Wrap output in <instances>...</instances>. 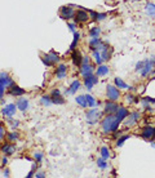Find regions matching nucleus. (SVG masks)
<instances>
[{
    "label": "nucleus",
    "mask_w": 155,
    "mask_h": 178,
    "mask_svg": "<svg viewBox=\"0 0 155 178\" xmlns=\"http://www.w3.org/2000/svg\"><path fill=\"white\" fill-rule=\"evenodd\" d=\"M101 128L103 133L116 132L119 128V123H116V116H114V114H107V116L101 123Z\"/></svg>",
    "instance_id": "obj_1"
},
{
    "label": "nucleus",
    "mask_w": 155,
    "mask_h": 178,
    "mask_svg": "<svg viewBox=\"0 0 155 178\" xmlns=\"http://www.w3.org/2000/svg\"><path fill=\"white\" fill-rule=\"evenodd\" d=\"M13 80L9 77V75L6 72H1L0 74V97H4V90L5 88H11L13 85Z\"/></svg>",
    "instance_id": "obj_2"
},
{
    "label": "nucleus",
    "mask_w": 155,
    "mask_h": 178,
    "mask_svg": "<svg viewBox=\"0 0 155 178\" xmlns=\"http://www.w3.org/2000/svg\"><path fill=\"white\" fill-rule=\"evenodd\" d=\"M93 70H95V67H93V65L90 63L89 58L88 57H83V62H82V66H80V72H82V75L85 77L90 75V74H93Z\"/></svg>",
    "instance_id": "obj_3"
},
{
    "label": "nucleus",
    "mask_w": 155,
    "mask_h": 178,
    "mask_svg": "<svg viewBox=\"0 0 155 178\" xmlns=\"http://www.w3.org/2000/svg\"><path fill=\"white\" fill-rule=\"evenodd\" d=\"M101 115H102V112L100 111V110H97V109L89 110V111L85 114V118H87V121H88V124H96V123L100 120Z\"/></svg>",
    "instance_id": "obj_4"
},
{
    "label": "nucleus",
    "mask_w": 155,
    "mask_h": 178,
    "mask_svg": "<svg viewBox=\"0 0 155 178\" xmlns=\"http://www.w3.org/2000/svg\"><path fill=\"white\" fill-rule=\"evenodd\" d=\"M41 61H43V63L45 65V66L50 67V66L56 65L58 61H60V57H58L57 53H54V52H50V53L45 54L44 57H41Z\"/></svg>",
    "instance_id": "obj_5"
},
{
    "label": "nucleus",
    "mask_w": 155,
    "mask_h": 178,
    "mask_svg": "<svg viewBox=\"0 0 155 178\" xmlns=\"http://www.w3.org/2000/svg\"><path fill=\"white\" fill-rule=\"evenodd\" d=\"M106 96H107L109 99H111V101H118L119 97H120V92H119V89L116 88V85H109L106 87Z\"/></svg>",
    "instance_id": "obj_6"
},
{
    "label": "nucleus",
    "mask_w": 155,
    "mask_h": 178,
    "mask_svg": "<svg viewBox=\"0 0 155 178\" xmlns=\"http://www.w3.org/2000/svg\"><path fill=\"white\" fill-rule=\"evenodd\" d=\"M75 11L73 9V6L71 5H67V6H62V8L60 9V16L61 18L63 19H71L75 17Z\"/></svg>",
    "instance_id": "obj_7"
},
{
    "label": "nucleus",
    "mask_w": 155,
    "mask_h": 178,
    "mask_svg": "<svg viewBox=\"0 0 155 178\" xmlns=\"http://www.w3.org/2000/svg\"><path fill=\"white\" fill-rule=\"evenodd\" d=\"M90 18L88 11H83V9H79V11H76L75 13V23H84V22H87L88 19Z\"/></svg>",
    "instance_id": "obj_8"
},
{
    "label": "nucleus",
    "mask_w": 155,
    "mask_h": 178,
    "mask_svg": "<svg viewBox=\"0 0 155 178\" xmlns=\"http://www.w3.org/2000/svg\"><path fill=\"white\" fill-rule=\"evenodd\" d=\"M154 65H155V57H151L150 60H146V61H145V67L141 70V76H142V77H146L149 74L153 71Z\"/></svg>",
    "instance_id": "obj_9"
},
{
    "label": "nucleus",
    "mask_w": 155,
    "mask_h": 178,
    "mask_svg": "<svg viewBox=\"0 0 155 178\" xmlns=\"http://www.w3.org/2000/svg\"><path fill=\"white\" fill-rule=\"evenodd\" d=\"M120 106L116 103V101H111V99H109L107 102H105V112L106 114H116L118 112V110Z\"/></svg>",
    "instance_id": "obj_10"
},
{
    "label": "nucleus",
    "mask_w": 155,
    "mask_h": 178,
    "mask_svg": "<svg viewBox=\"0 0 155 178\" xmlns=\"http://www.w3.org/2000/svg\"><path fill=\"white\" fill-rule=\"evenodd\" d=\"M138 119H140V112H137V111L132 112V114H129L127 116V119H124V125L125 127H133Z\"/></svg>",
    "instance_id": "obj_11"
},
{
    "label": "nucleus",
    "mask_w": 155,
    "mask_h": 178,
    "mask_svg": "<svg viewBox=\"0 0 155 178\" xmlns=\"http://www.w3.org/2000/svg\"><path fill=\"white\" fill-rule=\"evenodd\" d=\"M154 135H155V128L151 127V125L145 127L141 132V137L144 138V140H153Z\"/></svg>",
    "instance_id": "obj_12"
},
{
    "label": "nucleus",
    "mask_w": 155,
    "mask_h": 178,
    "mask_svg": "<svg viewBox=\"0 0 155 178\" xmlns=\"http://www.w3.org/2000/svg\"><path fill=\"white\" fill-rule=\"evenodd\" d=\"M97 83H98V76H97V75L90 74V75L84 77V85H85V88L88 90L92 89V87L95 85V84H97Z\"/></svg>",
    "instance_id": "obj_13"
},
{
    "label": "nucleus",
    "mask_w": 155,
    "mask_h": 178,
    "mask_svg": "<svg viewBox=\"0 0 155 178\" xmlns=\"http://www.w3.org/2000/svg\"><path fill=\"white\" fill-rule=\"evenodd\" d=\"M17 105H14V103H9V105H6L5 107H3L1 112L3 115L6 116V118H12L13 115L16 114V110H17Z\"/></svg>",
    "instance_id": "obj_14"
},
{
    "label": "nucleus",
    "mask_w": 155,
    "mask_h": 178,
    "mask_svg": "<svg viewBox=\"0 0 155 178\" xmlns=\"http://www.w3.org/2000/svg\"><path fill=\"white\" fill-rule=\"evenodd\" d=\"M128 115H129L128 110L125 109V107H123V106H120V107H119V110H118V112L115 114V116H116V123H119V124H120L122 121H124V119L127 118Z\"/></svg>",
    "instance_id": "obj_15"
},
{
    "label": "nucleus",
    "mask_w": 155,
    "mask_h": 178,
    "mask_svg": "<svg viewBox=\"0 0 155 178\" xmlns=\"http://www.w3.org/2000/svg\"><path fill=\"white\" fill-rule=\"evenodd\" d=\"M71 60H73V63L75 66H82V62H83V56L79 50L74 49L73 53H71Z\"/></svg>",
    "instance_id": "obj_16"
},
{
    "label": "nucleus",
    "mask_w": 155,
    "mask_h": 178,
    "mask_svg": "<svg viewBox=\"0 0 155 178\" xmlns=\"http://www.w3.org/2000/svg\"><path fill=\"white\" fill-rule=\"evenodd\" d=\"M25 89H22L21 87L16 85V84H13V85L11 87V89H9V94L13 96V97H21L25 94Z\"/></svg>",
    "instance_id": "obj_17"
},
{
    "label": "nucleus",
    "mask_w": 155,
    "mask_h": 178,
    "mask_svg": "<svg viewBox=\"0 0 155 178\" xmlns=\"http://www.w3.org/2000/svg\"><path fill=\"white\" fill-rule=\"evenodd\" d=\"M16 105H17L19 111H26L28 109V99L25 98V97H19L17 99V102H16Z\"/></svg>",
    "instance_id": "obj_18"
},
{
    "label": "nucleus",
    "mask_w": 155,
    "mask_h": 178,
    "mask_svg": "<svg viewBox=\"0 0 155 178\" xmlns=\"http://www.w3.org/2000/svg\"><path fill=\"white\" fill-rule=\"evenodd\" d=\"M145 13L149 16V17L151 18H155V4L154 3H146V5H145Z\"/></svg>",
    "instance_id": "obj_19"
},
{
    "label": "nucleus",
    "mask_w": 155,
    "mask_h": 178,
    "mask_svg": "<svg viewBox=\"0 0 155 178\" xmlns=\"http://www.w3.org/2000/svg\"><path fill=\"white\" fill-rule=\"evenodd\" d=\"M66 71H67V66L63 63L58 65L57 70H56V76L58 77V79H63L65 76H66Z\"/></svg>",
    "instance_id": "obj_20"
},
{
    "label": "nucleus",
    "mask_w": 155,
    "mask_h": 178,
    "mask_svg": "<svg viewBox=\"0 0 155 178\" xmlns=\"http://www.w3.org/2000/svg\"><path fill=\"white\" fill-rule=\"evenodd\" d=\"M79 88H80V82L79 80H74V82L71 83L70 88L66 89V94H74Z\"/></svg>",
    "instance_id": "obj_21"
},
{
    "label": "nucleus",
    "mask_w": 155,
    "mask_h": 178,
    "mask_svg": "<svg viewBox=\"0 0 155 178\" xmlns=\"http://www.w3.org/2000/svg\"><path fill=\"white\" fill-rule=\"evenodd\" d=\"M109 74V67L106 65H98L96 70V75L97 76H106Z\"/></svg>",
    "instance_id": "obj_22"
},
{
    "label": "nucleus",
    "mask_w": 155,
    "mask_h": 178,
    "mask_svg": "<svg viewBox=\"0 0 155 178\" xmlns=\"http://www.w3.org/2000/svg\"><path fill=\"white\" fill-rule=\"evenodd\" d=\"M1 151H3V154H5V155H12L14 152V146L11 143H5V145H3Z\"/></svg>",
    "instance_id": "obj_23"
},
{
    "label": "nucleus",
    "mask_w": 155,
    "mask_h": 178,
    "mask_svg": "<svg viewBox=\"0 0 155 178\" xmlns=\"http://www.w3.org/2000/svg\"><path fill=\"white\" fill-rule=\"evenodd\" d=\"M92 56H93V58H95V61H96L97 65H102V62H103V57H102L101 52H100V50H93Z\"/></svg>",
    "instance_id": "obj_24"
},
{
    "label": "nucleus",
    "mask_w": 155,
    "mask_h": 178,
    "mask_svg": "<svg viewBox=\"0 0 155 178\" xmlns=\"http://www.w3.org/2000/svg\"><path fill=\"white\" fill-rule=\"evenodd\" d=\"M100 34H101V28L98 26H95V27L89 28V36L90 38H98Z\"/></svg>",
    "instance_id": "obj_25"
},
{
    "label": "nucleus",
    "mask_w": 155,
    "mask_h": 178,
    "mask_svg": "<svg viewBox=\"0 0 155 178\" xmlns=\"http://www.w3.org/2000/svg\"><path fill=\"white\" fill-rule=\"evenodd\" d=\"M75 101L78 105H80L82 107H87L88 106V103H87V97L85 96H78L75 98Z\"/></svg>",
    "instance_id": "obj_26"
},
{
    "label": "nucleus",
    "mask_w": 155,
    "mask_h": 178,
    "mask_svg": "<svg viewBox=\"0 0 155 178\" xmlns=\"http://www.w3.org/2000/svg\"><path fill=\"white\" fill-rule=\"evenodd\" d=\"M40 102L43 103L44 106H47V107H48V106H50L52 103H53V102H52V96H47V94L41 96V98H40Z\"/></svg>",
    "instance_id": "obj_27"
},
{
    "label": "nucleus",
    "mask_w": 155,
    "mask_h": 178,
    "mask_svg": "<svg viewBox=\"0 0 155 178\" xmlns=\"http://www.w3.org/2000/svg\"><path fill=\"white\" fill-rule=\"evenodd\" d=\"M114 83H115L116 87H119V89H127V88H129V87H128L124 82H123L120 77H115V79H114Z\"/></svg>",
    "instance_id": "obj_28"
},
{
    "label": "nucleus",
    "mask_w": 155,
    "mask_h": 178,
    "mask_svg": "<svg viewBox=\"0 0 155 178\" xmlns=\"http://www.w3.org/2000/svg\"><path fill=\"white\" fill-rule=\"evenodd\" d=\"M101 54H102V57H103V61H107L109 58H110V52H109V45H103V48L101 50Z\"/></svg>",
    "instance_id": "obj_29"
},
{
    "label": "nucleus",
    "mask_w": 155,
    "mask_h": 178,
    "mask_svg": "<svg viewBox=\"0 0 155 178\" xmlns=\"http://www.w3.org/2000/svg\"><path fill=\"white\" fill-rule=\"evenodd\" d=\"M97 165H98V168L100 169H106L107 168V163H106V159L105 157H98L97 159Z\"/></svg>",
    "instance_id": "obj_30"
},
{
    "label": "nucleus",
    "mask_w": 155,
    "mask_h": 178,
    "mask_svg": "<svg viewBox=\"0 0 155 178\" xmlns=\"http://www.w3.org/2000/svg\"><path fill=\"white\" fill-rule=\"evenodd\" d=\"M80 39V32H74V40H73V43H71V45H70V49H75L76 48V44H78V40Z\"/></svg>",
    "instance_id": "obj_31"
},
{
    "label": "nucleus",
    "mask_w": 155,
    "mask_h": 178,
    "mask_svg": "<svg viewBox=\"0 0 155 178\" xmlns=\"http://www.w3.org/2000/svg\"><path fill=\"white\" fill-rule=\"evenodd\" d=\"M52 102H53L54 105H63L65 98H63V97H61V94L60 96H54V97H52Z\"/></svg>",
    "instance_id": "obj_32"
},
{
    "label": "nucleus",
    "mask_w": 155,
    "mask_h": 178,
    "mask_svg": "<svg viewBox=\"0 0 155 178\" xmlns=\"http://www.w3.org/2000/svg\"><path fill=\"white\" fill-rule=\"evenodd\" d=\"M87 97V103H88V107H95L96 106V99L93 98V96H90V94H85Z\"/></svg>",
    "instance_id": "obj_33"
},
{
    "label": "nucleus",
    "mask_w": 155,
    "mask_h": 178,
    "mask_svg": "<svg viewBox=\"0 0 155 178\" xmlns=\"http://www.w3.org/2000/svg\"><path fill=\"white\" fill-rule=\"evenodd\" d=\"M6 137H8L9 142H14V141L18 140V133H17V132H11V133H8Z\"/></svg>",
    "instance_id": "obj_34"
},
{
    "label": "nucleus",
    "mask_w": 155,
    "mask_h": 178,
    "mask_svg": "<svg viewBox=\"0 0 155 178\" xmlns=\"http://www.w3.org/2000/svg\"><path fill=\"white\" fill-rule=\"evenodd\" d=\"M101 156L105 157L106 160L110 159V151H109L107 147H101Z\"/></svg>",
    "instance_id": "obj_35"
},
{
    "label": "nucleus",
    "mask_w": 155,
    "mask_h": 178,
    "mask_svg": "<svg viewBox=\"0 0 155 178\" xmlns=\"http://www.w3.org/2000/svg\"><path fill=\"white\" fill-rule=\"evenodd\" d=\"M128 138H129V135H128V134H124V135H122V137L119 138L118 141H116V146H118V147H120L122 145H123V143H124L125 141L128 140Z\"/></svg>",
    "instance_id": "obj_36"
},
{
    "label": "nucleus",
    "mask_w": 155,
    "mask_h": 178,
    "mask_svg": "<svg viewBox=\"0 0 155 178\" xmlns=\"http://www.w3.org/2000/svg\"><path fill=\"white\" fill-rule=\"evenodd\" d=\"M125 101H127L128 103H132V102H137L138 99L134 98L133 94H127V96H125Z\"/></svg>",
    "instance_id": "obj_37"
},
{
    "label": "nucleus",
    "mask_w": 155,
    "mask_h": 178,
    "mask_svg": "<svg viewBox=\"0 0 155 178\" xmlns=\"http://www.w3.org/2000/svg\"><path fill=\"white\" fill-rule=\"evenodd\" d=\"M8 123L12 125V128H17L19 125V121L18 120H13L12 118H8Z\"/></svg>",
    "instance_id": "obj_38"
},
{
    "label": "nucleus",
    "mask_w": 155,
    "mask_h": 178,
    "mask_svg": "<svg viewBox=\"0 0 155 178\" xmlns=\"http://www.w3.org/2000/svg\"><path fill=\"white\" fill-rule=\"evenodd\" d=\"M145 67V61H140L136 63V71H141Z\"/></svg>",
    "instance_id": "obj_39"
},
{
    "label": "nucleus",
    "mask_w": 155,
    "mask_h": 178,
    "mask_svg": "<svg viewBox=\"0 0 155 178\" xmlns=\"http://www.w3.org/2000/svg\"><path fill=\"white\" fill-rule=\"evenodd\" d=\"M41 159H43V154H41V152H35L34 154V160L35 161H38V163H39Z\"/></svg>",
    "instance_id": "obj_40"
},
{
    "label": "nucleus",
    "mask_w": 155,
    "mask_h": 178,
    "mask_svg": "<svg viewBox=\"0 0 155 178\" xmlns=\"http://www.w3.org/2000/svg\"><path fill=\"white\" fill-rule=\"evenodd\" d=\"M88 13H89L90 18H92L93 21H97V17H98V13H96V12H93V11H88Z\"/></svg>",
    "instance_id": "obj_41"
},
{
    "label": "nucleus",
    "mask_w": 155,
    "mask_h": 178,
    "mask_svg": "<svg viewBox=\"0 0 155 178\" xmlns=\"http://www.w3.org/2000/svg\"><path fill=\"white\" fill-rule=\"evenodd\" d=\"M106 18V13H98V17H97V21H103Z\"/></svg>",
    "instance_id": "obj_42"
},
{
    "label": "nucleus",
    "mask_w": 155,
    "mask_h": 178,
    "mask_svg": "<svg viewBox=\"0 0 155 178\" xmlns=\"http://www.w3.org/2000/svg\"><path fill=\"white\" fill-rule=\"evenodd\" d=\"M0 140H4V125H1L0 127Z\"/></svg>",
    "instance_id": "obj_43"
},
{
    "label": "nucleus",
    "mask_w": 155,
    "mask_h": 178,
    "mask_svg": "<svg viewBox=\"0 0 155 178\" xmlns=\"http://www.w3.org/2000/svg\"><path fill=\"white\" fill-rule=\"evenodd\" d=\"M61 94V92H60V89H53L52 90V97H54V96H60Z\"/></svg>",
    "instance_id": "obj_44"
},
{
    "label": "nucleus",
    "mask_w": 155,
    "mask_h": 178,
    "mask_svg": "<svg viewBox=\"0 0 155 178\" xmlns=\"http://www.w3.org/2000/svg\"><path fill=\"white\" fill-rule=\"evenodd\" d=\"M67 26H69V28H70V31H73V32H75V23H73V22H70V23H67Z\"/></svg>",
    "instance_id": "obj_45"
},
{
    "label": "nucleus",
    "mask_w": 155,
    "mask_h": 178,
    "mask_svg": "<svg viewBox=\"0 0 155 178\" xmlns=\"http://www.w3.org/2000/svg\"><path fill=\"white\" fill-rule=\"evenodd\" d=\"M6 163H8V157H6V155H5V156L1 157V167H4Z\"/></svg>",
    "instance_id": "obj_46"
},
{
    "label": "nucleus",
    "mask_w": 155,
    "mask_h": 178,
    "mask_svg": "<svg viewBox=\"0 0 155 178\" xmlns=\"http://www.w3.org/2000/svg\"><path fill=\"white\" fill-rule=\"evenodd\" d=\"M1 176H3V177H9V172H8V169H6V168H5L4 170H3Z\"/></svg>",
    "instance_id": "obj_47"
},
{
    "label": "nucleus",
    "mask_w": 155,
    "mask_h": 178,
    "mask_svg": "<svg viewBox=\"0 0 155 178\" xmlns=\"http://www.w3.org/2000/svg\"><path fill=\"white\" fill-rule=\"evenodd\" d=\"M145 99L150 103H155V98H151V97H145Z\"/></svg>",
    "instance_id": "obj_48"
},
{
    "label": "nucleus",
    "mask_w": 155,
    "mask_h": 178,
    "mask_svg": "<svg viewBox=\"0 0 155 178\" xmlns=\"http://www.w3.org/2000/svg\"><path fill=\"white\" fill-rule=\"evenodd\" d=\"M35 177H36V178H39V177H45V174H44V173H36V174H35Z\"/></svg>",
    "instance_id": "obj_49"
},
{
    "label": "nucleus",
    "mask_w": 155,
    "mask_h": 178,
    "mask_svg": "<svg viewBox=\"0 0 155 178\" xmlns=\"http://www.w3.org/2000/svg\"><path fill=\"white\" fill-rule=\"evenodd\" d=\"M151 146H153V147H155V142H151Z\"/></svg>",
    "instance_id": "obj_50"
},
{
    "label": "nucleus",
    "mask_w": 155,
    "mask_h": 178,
    "mask_svg": "<svg viewBox=\"0 0 155 178\" xmlns=\"http://www.w3.org/2000/svg\"><path fill=\"white\" fill-rule=\"evenodd\" d=\"M154 138H155V135H154Z\"/></svg>",
    "instance_id": "obj_51"
}]
</instances>
